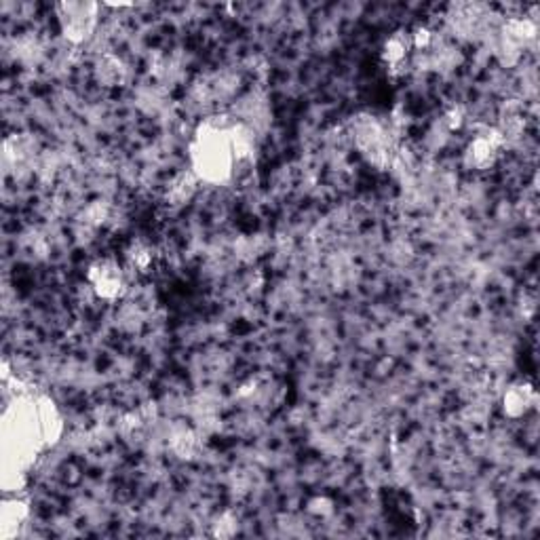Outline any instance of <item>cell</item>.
<instances>
[{
	"label": "cell",
	"instance_id": "5bb4252c",
	"mask_svg": "<svg viewBox=\"0 0 540 540\" xmlns=\"http://www.w3.org/2000/svg\"><path fill=\"white\" fill-rule=\"evenodd\" d=\"M462 121H464V114H462V108H452L448 114H446V123L448 127L454 131V129H460L462 127Z\"/></svg>",
	"mask_w": 540,
	"mask_h": 540
},
{
	"label": "cell",
	"instance_id": "7c38bea8",
	"mask_svg": "<svg viewBox=\"0 0 540 540\" xmlns=\"http://www.w3.org/2000/svg\"><path fill=\"white\" fill-rule=\"evenodd\" d=\"M236 530H239V521H236V517L230 513L222 515L216 523V536H232V534H236Z\"/></svg>",
	"mask_w": 540,
	"mask_h": 540
},
{
	"label": "cell",
	"instance_id": "3957f363",
	"mask_svg": "<svg viewBox=\"0 0 540 540\" xmlns=\"http://www.w3.org/2000/svg\"><path fill=\"white\" fill-rule=\"evenodd\" d=\"M87 279L101 300H116L125 289V275L116 262L97 260L89 266Z\"/></svg>",
	"mask_w": 540,
	"mask_h": 540
},
{
	"label": "cell",
	"instance_id": "4fadbf2b",
	"mask_svg": "<svg viewBox=\"0 0 540 540\" xmlns=\"http://www.w3.org/2000/svg\"><path fill=\"white\" fill-rule=\"evenodd\" d=\"M309 511H311L313 515L325 517V515H329V513L333 511V506H331V500H329V498L317 496V498H313V500L309 502Z\"/></svg>",
	"mask_w": 540,
	"mask_h": 540
},
{
	"label": "cell",
	"instance_id": "52a82bcc",
	"mask_svg": "<svg viewBox=\"0 0 540 540\" xmlns=\"http://www.w3.org/2000/svg\"><path fill=\"white\" fill-rule=\"evenodd\" d=\"M97 74H99V81L104 85H118L125 76V65L121 59L116 57H104L97 65Z\"/></svg>",
	"mask_w": 540,
	"mask_h": 540
},
{
	"label": "cell",
	"instance_id": "277c9868",
	"mask_svg": "<svg viewBox=\"0 0 540 540\" xmlns=\"http://www.w3.org/2000/svg\"><path fill=\"white\" fill-rule=\"evenodd\" d=\"M504 142L500 129H486L473 138L464 150V160L473 169H490L496 163L498 150Z\"/></svg>",
	"mask_w": 540,
	"mask_h": 540
},
{
	"label": "cell",
	"instance_id": "8992f818",
	"mask_svg": "<svg viewBox=\"0 0 540 540\" xmlns=\"http://www.w3.org/2000/svg\"><path fill=\"white\" fill-rule=\"evenodd\" d=\"M410 49H412L410 34L408 32H395V34H391V37L386 39V43L382 47V57H384V61L391 68H395V65L405 61Z\"/></svg>",
	"mask_w": 540,
	"mask_h": 540
},
{
	"label": "cell",
	"instance_id": "30bf717a",
	"mask_svg": "<svg viewBox=\"0 0 540 540\" xmlns=\"http://www.w3.org/2000/svg\"><path fill=\"white\" fill-rule=\"evenodd\" d=\"M192 190H194V178H186V176H180L176 182H174V186H172V198L176 200V202H184V200H188L190 198V194H192Z\"/></svg>",
	"mask_w": 540,
	"mask_h": 540
},
{
	"label": "cell",
	"instance_id": "7a4b0ae2",
	"mask_svg": "<svg viewBox=\"0 0 540 540\" xmlns=\"http://www.w3.org/2000/svg\"><path fill=\"white\" fill-rule=\"evenodd\" d=\"M59 25L63 37L70 43H85L97 21V5L93 3H59Z\"/></svg>",
	"mask_w": 540,
	"mask_h": 540
},
{
	"label": "cell",
	"instance_id": "5b68a950",
	"mask_svg": "<svg viewBox=\"0 0 540 540\" xmlns=\"http://www.w3.org/2000/svg\"><path fill=\"white\" fill-rule=\"evenodd\" d=\"M536 403V393L528 382H513L502 395V412L509 418L526 416Z\"/></svg>",
	"mask_w": 540,
	"mask_h": 540
},
{
	"label": "cell",
	"instance_id": "8fae6325",
	"mask_svg": "<svg viewBox=\"0 0 540 540\" xmlns=\"http://www.w3.org/2000/svg\"><path fill=\"white\" fill-rule=\"evenodd\" d=\"M410 41H412V49H428L430 43H433V32L424 25H418L412 34H410Z\"/></svg>",
	"mask_w": 540,
	"mask_h": 540
},
{
	"label": "cell",
	"instance_id": "9c48e42d",
	"mask_svg": "<svg viewBox=\"0 0 540 540\" xmlns=\"http://www.w3.org/2000/svg\"><path fill=\"white\" fill-rule=\"evenodd\" d=\"M196 446H198L196 435L190 430H182V433L174 435V439H172V448L180 458H192L196 452Z\"/></svg>",
	"mask_w": 540,
	"mask_h": 540
},
{
	"label": "cell",
	"instance_id": "6da1fadb",
	"mask_svg": "<svg viewBox=\"0 0 540 540\" xmlns=\"http://www.w3.org/2000/svg\"><path fill=\"white\" fill-rule=\"evenodd\" d=\"M192 174L207 184H222L232 178L236 169V154L232 146V125L220 118L200 123L190 146Z\"/></svg>",
	"mask_w": 540,
	"mask_h": 540
},
{
	"label": "cell",
	"instance_id": "ba28073f",
	"mask_svg": "<svg viewBox=\"0 0 540 540\" xmlns=\"http://www.w3.org/2000/svg\"><path fill=\"white\" fill-rule=\"evenodd\" d=\"M127 260L133 268H140V270H146L152 262V251L146 243L142 241H133L131 247L127 249Z\"/></svg>",
	"mask_w": 540,
	"mask_h": 540
}]
</instances>
